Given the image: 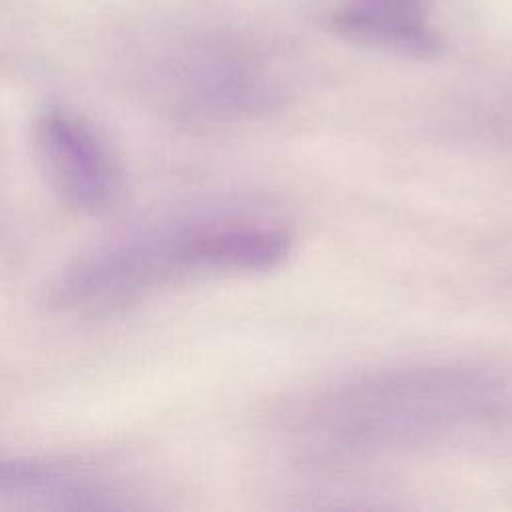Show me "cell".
<instances>
[{"label":"cell","mask_w":512,"mask_h":512,"mask_svg":"<svg viewBox=\"0 0 512 512\" xmlns=\"http://www.w3.org/2000/svg\"><path fill=\"white\" fill-rule=\"evenodd\" d=\"M38 164L50 188L84 214L110 210L124 188L120 162L108 140L80 114L48 108L32 130Z\"/></svg>","instance_id":"1"},{"label":"cell","mask_w":512,"mask_h":512,"mask_svg":"<svg viewBox=\"0 0 512 512\" xmlns=\"http://www.w3.org/2000/svg\"><path fill=\"white\" fill-rule=\"evenodd\" d=\"M82 468L62 460L0 458V492L56 490L72 484Z\"/></svg>","instance_id":"3"},{"label":"cell","mask_w":512,"mask_h":512,"mask_svg":"<svg viewBox=\"0 0 512 512\" xmlns=\"http://www.w3.org/2000/svg\"><path fill=\"white\" fill-rule=\"evenodd\" d=\"M332 26L344 38L404 56L428 58L440 52L424 0H350L332 14Z\"/></svg>","instance_id":"2"}]
</instances>
